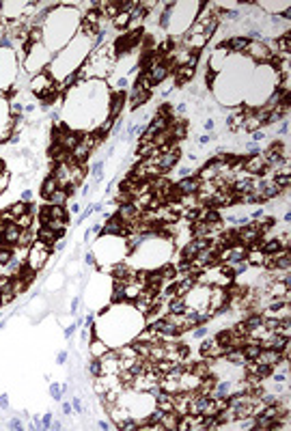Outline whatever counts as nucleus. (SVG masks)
Returning <instances> with one entry per match:
<instances>
[{
  "mask_svg": "<svg viewBox=\"0 0 291 431\" xmlns=\"http://www.w3.org/2000/svg\"><path fill=\"white\" fill-rule=\"evenodd\" d=\"M50 256H52V246L50 244H45V242H41V240H37L35 242L31 248H28V254H26V268L28 270H33V272H41L45 265H48V261H50Z\"/></svg>",
  "mask_w": 291,
  "mask_h": 431,
  "instance_id": "nucleus-1",
  "label": "nucleus"
},
{
  "mask_svg": "<svg viewBox=\"0 0 291 431\" xmlns=\"http://www.w3.org/2000/svg\"><path fill=\"white\" fill-rule=\"evenodd\" d=\"M246 54L252 61L263 63V65H268V63H272V59H274L272 56V50H270V41H263V39L250 41L248 48H246Z\"/></svg>",
  "mask_w": 291,
  "mask_h": 431,
  "instance_id": "nucleus-2",
  "label": "nucleus"
},
{
  "mask_svg": "<svg viewBox=\"0 0 291 431\" xmlns=\"http://www.w3.org/2000/svg\"><path fill=\"white\" fill-rule=\"evenodd\" d=\"M242 170L246 173V175H250V177H263V175H266L268 164H266V160H263L261 151L254 153V155H246V158H244Z\"/></svg>",
  "mask_w": 291,
  "mask_h": 431,
  "instance_id": "nucleus-3",
  "label": "nucleus"
},
{
  "mask_svg": "<svg viewBox=\"0 0 291 431\" xmlns=\"http://www.w3.org/2000/svg\"><path fill=\"white\" fill-rule=\"evenodd\" d=\"M259 240H261V233H259V228L250 222V220H248V224L238 226V242L244 244L246 248H250V246H254V244H259Z\"/></svg>",
  "mask_w": 291,
  "mask_h": 431,
  "instance_id": "nucleus-4",
  "label": "nucleus"
},
{
  "mask_svg": "<svg viewBox=\"0 0 291 431\" xmlns=\"http://www.w3.org/2000/svg\"><path fill=\"white\" fill-rule=\"evenodd\" d=\"M201 354H203V358L218 360V358H224V347L218 343L214 336H207L205 341L201 343Z\"/></svg>",
  "mask_w": 291,
  "mask_h": 431,
  "instance_id": "nucleus-5",
  "label": "nucleus"
},
{
  "mask_svg": "<svg viewBox=\"0 0 291 431\" xmlns=\"http://www.w3.org/2000/svg\"><path fill=\"white\" fill-rule=\"evenodd\" d=\"M20 233H22V228L15 222H5L3 231H0V246H11L13 248L17 240H20Z\"/></svg>",
  "mask_w": 291,
  "mask_h": 431,
  "instance_id": "nucleus-6",
  "label": "nucleus"
},
{
  "mask_svg": "<svg viewBox=\"0 0 291 431\" xmlns=\"http://www.w3.org/2000/svg\"><path fill=\"white\" fill-rule=\"evenodd\" d=\"M142 71H147L149 73V78H151V82L153 84H162L164 80H168V76L172 73V69H170V65L166 61H162V63H158V65H153V67H149V69H142Z\"/></svg>",
  "mask_w": 291,
  "mask_h": 431,
  "instance_id": "nucleus-7",
  "label": "nucleus"
},
{
  "mask_svg": "<svg viewBox=\"0 0 291 431\" xmlns=\"http://www.w3.org/2000/svg\"><path fill=\"white\" fill-rule=\"evenodd\" d=\"M102 233L108 237H125V224L117 216L106 218V222L102 224Z\"/></svg>",
  "mask_w": 291,
  "mask_h": 431,
  "instance_id": "nucleus-8",
  "label": "nucleus"
},
{
  "mask_svg": "<svg viewBox=\"0 0 291 431\" xmlns=\"http://www.w3.org/2000/svg\"><path fill=\"white\" fill-rule=\"evenodd\" d=\"M248 43H250V39L246 35H233V37H229V39L224 41L226 50L233 52V54H246Z\"/></svg>",
  "mask_w": 291,
  "mask_h": 431,
  "instance_id": "nucleus-9",
  "label": "nucleus"
},
{
  "mask_svg": "<svg viewBox=\"0 0 291 431\" xmlns=\"http://www.w3.org/2000/svg\"><path fill=\"white\" fill-rule=\"evenodd\" d=\"M127 99H130V108L136 110V108H140V106H144V104L149 102V99H151V93L142 91V89L134 82V87H132V91H130V95H127Z\"/></svg>",
  "mask_w": 291,
  "mask_h": 431,
  "instance_id": "nucleus-10",
  "label": "nucleus"
},
{
  "mask_svg": "<svg viewBox=\"0 0 291 431\" xmlns=\"http://www.w3.org/2000/svg\"><path fill=\"white\" fill-rule=\"evenodd\" d=\"M246 263H248V268H263V263H266V252L261 250L259 244L250 246V248L246 250Z\"/></svg>",
  "mask_w": 291,
  "mask_h": 431,
  "instance_id": "nucleus-11",
  "label": "nucleus"
},
{
  "mask_svg": "<svg viewBox=\"0 0 291 431\" xmlns=\"http://www.w3.org/2000/svg\"><path fill=\"white\" fill-rule=\"evenodd\" d=\"M175 186H177V190L181 192V194H196L198 188H201V179H198L196 175L184 177V179H179Z\"/></svg>",
  "mask_w": 291,
  "mask_h": 431,
  "instance_id": "nucleus-12",
  "label": "nucleus"
},
{
  "mask_svg": "<svg viewBox=\"0 0 291 431\" xmlns=\"http://www.w3.org/2000/svg\"><path fill=\"white\" fill-rule=\"evenodd\" d=\"M108 350H110V345H108L104 338L93 336V338L89 341V354H91V358H97V360H99Z\"/></svg>",
  "mask_w": 291,
  "mask_h": 431,
  "instance_id": "nucleus-13",
  "label": "nucleus"
},
{
  "mask_svg": "<svg viewBox=\"0 0 291 431\" xmlns=\"http://www.w3.org/2000/svg\"><path fill=\"white\" fill-rule=\"evenodd\" d=\"M156 408H160L162 412H170L175 408V395L172 392H166V390H160L158 397H156Z\"/></svg>",
  "mask_w": 291,
  "mask_h": 431,
  "instance_id": "nucleus-14",
  "label": "nucleus"
},
{
  "mask_svg": "<svg viewBox=\"0 0 291 431\" xmlns=\"http://www.w3.org/2000/svg\"><path fill=\"white\" fill-rule=\"evenodd\" d=\"M45 203L48 205H54V207H67V203H69V192L67 190H63V188H59L54 194H50L48 198H45Z\"/></svg>",
  "mask_w": 291,
  "mask_h": 431,
  "instance_id": "nucleus-15",
  "label": "nucleus"
},
{
  "mask_svg": "<svg viewBox=\"0 0 291 431\" xmlns=\"http://www.w3.org/2000/svg\"><path fill=\"white\" fill-rule=\"evenodd\" d=\"M278 360H280V352H276V350H261L259 356H257V362L270 366V369H272V366H274Z\"/></svg>",
  "mask_w": 291,
  "mask_h": 431,
  "instance_id": "nucleus-16",
  "label": "nucleus"
},
{
  "mask_svg": "<svg viewBox=\"0 0 291 431\" xmlns=\"http://www.w3.org/2000/svg\"><path fill=\"white\" fill-rule=\"evenodd\" d=\"M164 308L168 315H184L186 310V300L184 298H168L164 302Z\"/></svg>",
  "mask_w": 291,
  "mask_h": 431,
  "instance_id": "nucleus-17",
  "label": "nucleus"
},
{
  "mask_svg": "<svg viewBox=\"0 0 291 431\" xmlns=\"http://www.w3.org/2000/svg\"><path fill=\"white\" fill-rule=\"evenodd\" d=\"M160 423L162 427H164V431H177V423H179V414L175 410H170V412H164L160 418Z\"/></svg>",
  "mask_w": 291,
  "mask_h": 431,
  "instance_id": "nucleus-18",
  "label": "nucleus"
},
{
  "mask_svg": "<svg viewBox=\"0 0 291 431\" xmlns=\"http://www.w3.org/2000/svg\"><path fill=\"white\" fill-rule=\"evenodd\" d=\"M56 190H59V183H56V179H54L52 175H48V177L41 181V196H43V198H48V196L54 194Z\"/></svg>",
  "mask_w": 291,
  "mask_h": 431,
  "instance_id": "nucleus-19",
  "label": "nucleus"
},
{
  "mask_svg": "<svg viewBox=\"0 0 291 431\" xmlns=\"http://www.w3.org/2000/svg\"><path fill=\"white\" fill-rule=\"evenodd\" d=\"M127 24H130V13H127V11H119L112 17V26L117 31H125Z\"/></svg>",
  "mask_w": 291,
  "mask_h": 431,
  "instance_id": "nucleus-20",
  "label": "nucleus"
},
{
  "mask_svg": "<svg viewBox=\"0 0 291 431\" xmlns=\"http://www.w3.org/2000/svg\"><path fill=\"white\" fill-rule=\"evenodd\" d=\"M7 209H9V214H11V216L17 220L20 216H24L26 212H28V205H26V203H22V200H17V203H11V205H9Z\"/></svg>",
  "mask_w": 291,
  "mask_h": 431,
  "instance_id": "nucleus-21",
  "label": "nucleus"
},
{
  "mask_svg": "<svg viewBox=\"0 0 291 431\" xmlns=\"http://www.w3.org/2000/svg\"><path fill=\"white\" fill-rule=\"evenodd\" d=\"M35 218H37V216H35V214L26 212L24 216H20V218L15 220V224L20 226V228H33V226H35Z\"/></svg>",
  "mask_w": 291,
  "mask_h": 431,
  "instance_id": "nucleus-22",
  "label": "nucleus"
},
{
  "mask_svg": "<svg viewBox=\"0 0 291 431\" xmlns=\"http://www.w3.org/2000/svg\"><path fill=\"white\" fill-rule=\"evenodd\" d=\"M117 354H119V358H136V350H134V345L132 343H127V345H121L119 350H117Z\"/></svg>",
  "mask_w": 291,
  "mask_h": 431,
  "instance_id": "nucleus-23",
  "label": "nucleus"
},
{
  "mask_svg": "<svg viewBox=\"0 0 291 431\" xmlns=\"http://www.w3.org/2000/svg\"><path fill=\"white\" fill-rule=\"evenodd\" d=\"M9 186H11V173L3 170L0 173V194H5V192L9 190Z\"/></svg>",
  "mask_w": 291,
  "mask_h": 431,
  "instance_id": "nucleus-24",
  "label": "nucleus"
},
{
  "mask_svg": "<svg viewBox=\"0 0 291 431\" xmlns=\"http://www.w3.org/2000/svg\"><path fill=\"white\" fill-rule=\"evenodd\" d=\"M276 332L289 338V336H291V319H280V324H278V328H276Z\"/></svg>",
  "mask_w": 291,
  "mask_h": 431,
  "instance_id": "nucleus-25",
  "label": "nucleus"
},
{
  "mask_svg": "<svg viewBox=\"0 0 291 431\" xmlns=\"http://www.w3.org/2000/svg\"><path fill=\"white\" fill-rule=\"evenodd\" d=\"M89 375H91V378H97V375H102V364H99L97 358H91V362H89Z\"/></svg>",
  "mask_w": 291,
  "mask_h": 431,
  "instance_id": "nucleus-26",
  "label": "nucleus"
},
{
  "mask_svg": "<svg viewBox=\"0 0 291 431\" xmlns=\"http://www.w3.org/2000/svg\"><path fill=\"white\" fill-rule=\"evenodd\" d=\"M93 177H95L97 181H102V177H104V162L93 164Z\"/></svg>",
  "mask_w": 291,
  "mask_h": 431,
  "instance_id": "nucleus-27",
  "label": "nucleus"
},
{
  "mask_svg": "<svg viewBox=\"0 0 291 431\" xmlns=\"http://www.w3.org/2000/svg\"><path fill=\"white\" fill-rule=\"evenodd\" d=\"M214 127H216V121H214V119H205V121H203V130H205L207 134H214Z\"/></svg>",
  "mask_w": 291,
  "mask_h": 431,
  "instance_id": "nucleus-28",
  "label": "nucleus"
},
{
  "mask_svg": "<svg viewBox=\"0 0 291 431\" xmlns=\"http://www.w3.org/2000/svg\"><path fill=\"white\" fill-rule=\"evenodd\" d=\"M263 138H266V132H263V130H254V132L250 134V140H252V142H261Z\"/></svg>",
  "mask_w": 291,
  "mask_h": 431,
  "instance_id": "nucleus-29",
  "label": "nucleus"
},
{
  "mask_svg": "<svg viewBox=\"0 0 291 431\" xmlns=\"http://www.w3.org/2000/svg\"><path fill=\"white\" fill-rule=\"evenodd\" d=\"M50 395H52L54 399H61V397H63V388L59 386V384H52V386H50Z\"/></svg>",
  "mask_w": 291,
  "mask_h": 431,
  "instance_id": "nucleus-30",
  "label": "nucleus"
},
{
  "mask_svg": "<svg viewBox=\"0 0 291 431\" xmlns=\"http://www.w3.org/2000/svg\"><path fill=\"white\" fill-rule=\"evenodd\" d=\"M76 330H78V324H71V326L65 328V338H67V341H71V338H74Z\"/></svg>",
  "mask_w": 291,
  "mask_h": 431,
  "instance_id": "nucleus-31",
  "label": "nucleus"
},
{
  "mask_svg": "<svg viewBox=\"0 0 291 431\" xmlns=\"http://www.w3.org/2000/svg\"><path fill=\"white\" fill-rule=\"evenodd\" d=\"M9 429H17V431H20V429H24V425H22V418H17V416H15V418H11V420H9Z\"/></svg>",
  "mask_w": 291,
  "mask_h": 431,
  "instance_id": "nucleus-32",
  "label": "nucleus"
},
{
  "mask_svg": "<svg viewBox=\"0 0 291 431\" xmlns=\"http://www.w3.org/2000/svg\"><path fill=\"white\" fill-rule=\"evenodd\" d=\"M194 175V170H192V166H181L179 168V177L184 179V177H192Z\"/></svg>",
  "mask_w": 291,
  "mask_h": 431,
  "instance_id": "nucleus-33",
  "label": "nucleus"
},
{
  "mask_svg": "<svg viewBox=\"0 0 291 431\" xmlns=\"http://www.w3.org/2000/svg\"><path fill=\"white\" fill-rule=\"evenodd\" d=\"M20 200H22V203H26V205H31L33 200H35V198H33V192H31V190H24V192H22V198H20Z\"/></svg>",
  "mask_w": 291,
  "mask_h": 431,
  "instance_id": "nucleus-34",
  "label": "nucleus"
},
{
  "mask_svg": "<svg viewBox=\"0 0 291 431\" xmlns=\"http://www.w3.org/2000/svg\"><path fill=\"white\" fill-rule=\"evenodd\" d=\"M71 406H74V412H84V406H82V401H80L78 397H74V401H71Z\"/></svg>",
  "mask_w": 291,
  "mask_h": 431,
  "instance_id": "nucleus-35",
  "label": "nucleus"
},
{
  "mask_svg": "<svg viewBox=\"0 0 291 431\" xmlns=\"http://www.w3.org/2000/svg\"><path fill=\"white\" fill-rule=\"evenodd\" d=\"M50 425H52V414H45L41 418V429H50Z\"/></svg>",
  "mask_w": 291,
  "mask_h": 431,
  "instance_id": "nucleus-36",
  "label": "nucleus"
},
{
  "mask_svg": "<svg viewBox=\"0 0 291 431\" xmlns=\"http://www.w3.org/2000/svg\"><path fill=\"white\" fill-rule=\"evenodd\" d=\"M78 306H80V298H74V300H71V306H69V310H71V313L76 315V313H78Z\"/></svg>",
  "mask_w": 291,
  "mask_h": 431,
  "instance_id": "nucleus-37",
  "label": "nucleus"
},
{
  "mask_svg": "<svg viewBox=\"0 0 291 431\" xmlns=\"http://www.w3.org/2000/svg\"><path fill=\"white\" fill-rule=\"evenodd\" d=\"M56 362H59V364H65V362H67V352H59Z\"/></svg>",
  "mask_w": 291,
  "mask_h": 431,
  "instance_id": "nucleus-38",
  "label": "nucleus"
},
{
  "mask_svg": "<svg viewBox=\"0 0 291 431\" xmlns=\"http://www.w3.org/2000/svg\"><path fill=\"white\" fill-rule=\"evenodd\" d=\"M69 212L71 214H80V212H82V207H80V203H71L69 205Z\"/></svg>",
  "mask_w": 291,
  "mask_h": 431,
  "instance_id": "nucleus-39",
  "label": "nucleus"
},
{
  "mask_svg": "<svg viewBox=\"0 0 291 431\" xmlns=\"http://www.w3.org/2000/svg\"><path fill=\"white\" fill-rule=\"evenodd\" d=\"M63 412H65V414H71V412H74V406H71L69 401H65L63 403Z\"/></svg>",
  "mask_w": 291,
  "mask_h": 431,
  "instance_id": "nucleus-40",
  "label": "nucleus"
},
{
  "mask_svg": "<svg viewBox=\"0 0 291 431\" xmlns=\"http://www.w3.org/2000/svg\"><path fill=\"white\" fill-rule=\"evenodd\" d=\"M7 408H9V397L3 395V397H0V410H7Z\"/></svg>",
  "mask_w": 291,
  "mask_h": 431,
  "instance_id": "nucleus-41",
  "label": "nucleus"
},
{
  "mask_svg": "<svg viewBox=\"0 0 291 431\" xmlns=\"http://www.w3.org/2000/svg\"><path fill=\"white\" fill-rule=\"evenodd\" d=\"M175 110H177V112H175V114H179V117H181V114H184V112H186V110H188V104H179V106H177Z\"/></svg>",
  "mask_w": 291,
  "mask_h": 431,
  "instance_id": "nucleus-42",
  "label": "nucleus"
},
{
  "mask_svg": "<svg viewBox=\"0 0 291 431\" xmlns=\"http://www.w3.org/2000/svg\"><path fill=\"white\" fill-rule=\"evenodd\" d=\"M97 427H99V429H110V423H106V420H99Z\"/></svg>",
  "mask_w": 291,
  "mask_h": 431,
  "instance_id": "nucleus-43",
  "label": "nucleus"
},
{
  "mask_svg": "<svg viewBox=\"0 0 291 431\" xmlns=\"http://www.w3.org/2000/svg\"><path fill=\"white\" fill-rule=\"evenodd\" d=\"M0 308H3V300H0Z\"/></svg>",
  "mask_w": 291,
  "mask_h": 431,
  "instance_id": "nucleus-44",
  "label": "nucleus"
}]
</instances>
